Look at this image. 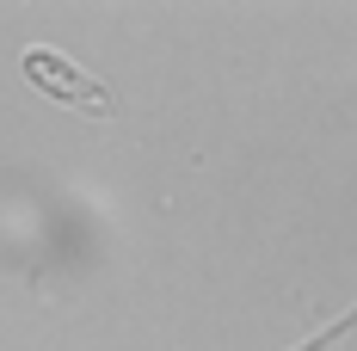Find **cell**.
<instances>
[{
	"label": "cell",
	"instance_id": "1",
	"mask_svg": "<svg viewBox=\"0 0 357 351\" xmlns=\"http://www.w3.org/2000/svg\"><path fill=\"white\" fill-rule=\"evenodd\" d=\"M19 68H25V80L31 87H43L56 105H68V111H86V117H111V93H105V80L99 74H86L80 62H68L62 50H50V43H31L25 56H19Z\"/></svg>",
	"mask_w": 357,
	"mask_h": 351
}]
</instances>
